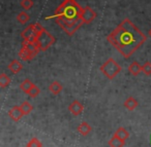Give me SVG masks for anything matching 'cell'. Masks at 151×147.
I'll list each match as a JSON object with an SVG mask.
<instances>
[{
  "instance_id": "obj_24",
  "label": "cell",
  "mask_w": 151,
  "mask_h": 147,
  "mask_svg": "<svg viewBox=\"0 0 151 147\" xmlns=\"http://www.w3.org/2000/svg\"><path fill=\"white\" fill-rule=\"evenodd\" d=\"M26 147H42V145L38 139L33 138L28 142V144L26 145Z\"/></svg>"
},
{
  "instance_id": "obj_1",
  "label": "cell",
  "mask_w": 151,
  "mask_h": 147,
  "mask_svg": "<svg viewBox=\"0 0 151 147\" xmlns=\"http://www.w3.org/2000/svg\"><path fill=\"white\" fill-rule=\"evenodd\" d=\"M107 39L124 58L128 59L146 42L147 36L129 19H124Z\"/></svg>"
},
{
  "instance_id": "obj_14",
  "label": "cell",
  "mask_w": 151,
  "mask_h": 147,
  "mask_svg": "<svg viewBox=\"0 0 151 147\" xmlns=\"http://www.w3.org/2000/svg\"><path fill=\"white\" fill-rule=\"evenodd\" d=\"M22 68H23V65H22V63L18 60H13L11 62V64L9 65V69L13 73H15V74L16 73H19L20 71L22 70Z\"/></svg>"
},
{
  "instance_id": "obj_13",
  "label": "cell",
  "mask_w": 151,
  "mask_h": 147,
  "mask_svg": "<svg viewBox=\"0 0 151 147\" xmlns=\"http://www.w3.org/2000/svg\"><path fill=\"white\" fill-rule=\"evenodd\" d=\"M138 105H139L138 101L132 97L127 98V99L125 100V102H124V107H125L126 109L130 110V111L136 109V108L138 107Z\"/></svg>"
},
{
  "instance_id": "obj_5",
  "label": "cell",
  "mask_w": 151,
  "mask_h": 147,
  "mask_svg": "<svg viewBox=\"0 0 151 147\" xmlns=\"http://www.w3.org/2000/svg\"><path fill=\"white\" fill-rule=\"evenodd\" d=\"M35 42L37 44L38 48H40V50L45 52L55 43V37L51 33H49L47 30H45L44 32H42V33L37 35Z\"/></svg>"
},
{
  "instance_id": "obj_27",
  "label": "cell",
  "mask_w": 151,
  "mask_h": 147,
  "mask_svg": "<svg viewBox=\"0 0 151 147\" xmlns=\"http://www.w3.org/2000/svg\"><path fill=\"white\" fill-rule=\"evenodd\" d=\"M33 28H34V30H35L36 33H37V35H38V34L42 33V32H44L45 30H46L44 27H42V24H40V23H35V24H33Z\"/></svg>"
},
{
  "instance_id": "obj_18",
  "label": "cell",
  "mask_w": 151,
  "mask_h": 147,
  "mask_svg": "<svg viewBox=\"0 0 151 147\" xmlns=\"http://www.w3.org/2000/svg\"><path fill=\"white\" fill-rule=\"evenodd\" d=\"M33 85H34V83L31 82V80H30V79L26 78V79H24V80L21 82V85H20V89H21L22 91L24 92V93L28 94L30 89H31V87H33Z\"/></svg>"
},
{
  "instance_id": "obj_25",
  "label": "cell",
  "mask_w": 151,
  "mask_h": 147,
  "mask_svg": "<svg viewBox=\"0 0 151 147\" xmlns=\"http://www.w3.org/2000/svg\"><path fill=\"white\" fill-rule=\"evenodd\" d=\"M142 71L146 75H151V63L146 62L142 65Z\"/></svg>"
},
{
  "instance_id": "obj_3",
  "label": "cell",
  "mask_w": 151,
  "mask_h": 147,
  "mask_svg": "<svg viewBox=\"0 0 151 147\" xmlns=\"http://www.w3.org/2000/svg\"><path fill=\"white\" fill-rule=\"evenodd\" d=\"M57 24L60 26V28L67 34L68 36H73L78 29L83 25L82 19L77 20H64V19H57L55 20Z\"/></svg>"
},
{
  "instance_id": "obj_8",
  "label": "cell",
  "mask_w": 151,
  "mask_h": 147,
  "mask_svg": "<svg viewBox=\"0 0 151 147\" xmlns=\"http://www.w3.org/2000/svg\"><path fill=\"white\" fill-rule=\"evenodd\" d=\"M68 110L73 115L78 116L83 112V110H84V106H83L82 104L78 101V100H75V101H73L70 104H69Z\"/></svg>"
},
{
  "instance_id": "obj_23",
  "label": "cell",
  "mask_w": 151,
  "mask_h": 147,
  "mask_svg": "<svg viewBox=\"0 0 151 147\" xmlns=\"http://www.w3.org/2000/svg\"><path fill=\"white\" fill-rule=\"evenodd\" d=\"M21 6L25 11H29L32 6H33V0H21Z\"/></svg>"
},
{
  "instance_id": "obj_10",
  "label": "cell",
  "mask_w": 151,
  "mask_h": 147,
  "mask_svg": "<svg viewBox=\"0 0 151 147\" xmlns=\"http://www.w3.org/2000/svg\"><path fill=\"white\" fill-rule=\"evenodd\" d=\"M9 117H11L13 120H15V121H18V120H20L22 117H23L24 113L22 112L20 106H15V107H13L9 111Z\"/></svg>"
},
{
  "instance_id": "obj_16",
  "label": "cell",
  "mask_w": 151,
  "mask_h": 147,
  "mask_svg": "<svg viewBox=\"0 0 151 147\" xmlns=\"http://www.w3.org/2000/svg\"><path fill=\"white\" fill-rule=\"evenodd\" d=\"M108 144L110 145V147H123L124 144H125V141L121 140V139H119L117 136L114 135V136L109 140Z\"/></svg>"
},
{
  "instance_id": "obj_11",
  "label": "cell",
  "mask_w": 151,
  "mask_h": 147,
  "mask_svg": "<svg viewBox=\"0 0 151 147\" xmlns=\"http://www.w3.org/2000/svg\"><path fill=\"white\" fill-rule=\"evenodd\" d=\"M141 71H142V66H141V64H139L138 62H132V64L128 66V72L132 75H134V76L139 75Z\"/></svg>"
},
{
  "instance_id": "obj_6",
  "label": "cell",
  "mask_w": 151,
  "mask_h": 147,
  "mask_svg": "<svg viewBox=\"0 0 151 147\" xmlns=\"http://www.w3.org/2000/svg\"><path fill=\"white\" fill-rule=\"evenodd\" d=\"M96 18V13L93 11L91 7L86 6L83 9L82 15H81V19H82L84 24H90L91 22H93Z\"/></svg>"
},
{
  "instance_id": "obj_4",
  "label": "cell",
  "mask_w": 151,
  "mask_h": 147,
  "mask_svg": "<svg viewBox=\"0 0 151 147\" xmlns=\"http://www.w3.org/2000/svg\"><path fill=\"white\" fill-rule=\"evenodd\" d=\"M99 70L103 72V74L109 79H113L116 77L121 71V66L114 60L113 58H110L101 66Z\"/></svg>"
},
{
  "instance_id": "obj_20",
  "label": "cell",
  "mask_w": 151,
  "mask_h": 147,
  "mask_svg": "<svg viewBox=\"0 0 151 147\" xmlns=\"http://www.w3.org/2000/svg\"><path fill=\"white\" fill-rule=\"evenodd\" d=\"M30 20V16L28 15L26 11H21L19 15L17 16V21L19 22L20 24H26L28 23Z\"/></svg>"
},
{
  "instance_id": "obj_12",
  "label": "cell",
  "mask_w": 151,
  "mask_h": 147,
  "mask_svg": "<svg viewBox=\"0 0 151 147\" xmlns=\"http://www.w3.org/2000/svg\"><path fill=\"white\" fill-rule=\"evenodd\" d=\"M19 57L21 58L22 61H29V60H31V59H33L34 57H35V55H33L31 52H29V50H26V48H22L19 52Z\"/></svg>"
},
{
  "instance_id": "obj_17",
  "label": "cell",
  "mask_w": 151,
  "mask_h": 147,
  "mask_svg": "<svg viewBox=\"0 0 151 147\" xmlns=\"http://www.w3.org/2000/svg\"><path fill=\"white\" fill-rule=\"evenodd\" d=\"M49 91L52 94H54V95H58V94H60L61 91H62V85H61L58 81H53V82L49 85Z\"/></svg>"
},
{
  "instance_id": "obj_26",
  "label": "cell",
  "mask_w": 151,
  "mask_h": 147,
  "mask_svg": "<svg viewBox=\"0 0 151 147\" xmlns=\"http://www.w3.org/2000/svg\"><path fill=\"white\" fill-rule=\"evenodd\" d=\"M40 89H38V87H36L35 85H33V87H31V89H30V91H29V93H28V95H29L31 98H35L36 96H37L38 94H40Z\"/></svg>"
},
{
  "instance_id": "obj_15",
  "label": "cell",
  "mask_w": 151,
  "mask_h": 147,
  "mask_svg": "<svg viewBox=\"0 0 151 147\" xmlns=\"http://www.w3.org/2000/svg\"><path fill=\"white\" fill-rule=\"evenodd\" d=\"M77 130H78V132L80 133L82 136H87V135L91 132V126L88 124V122L83 121V122H81L80 126H78Z\"/></svg>"
},
{
  "instance_id": "obj_21",
  "label": "cell",
  "mask_w": 151,
  "mask_h": 147,
  "mask_svg": "<svg viewBox=\"0 0 151 147\" xmlns=\"http://www.w3.org/2000/svg\"><path fill=\"white\" fill-rule=\"evenodd\" d=\"M20 108H21V110H22V112L24 113V115H27V114H29L30 112L32 111V105L29 103L28 101H25V102H23V103L20 105Z\"/></svg>"
},
{
  "instance_id": "obj_2",
  "label": "cell",
  "mask_w": 151,
  "mask_h": 147,
  "mask_svg": "<svg viewBox=\"0 0 151 147\" xmlns=\"http://www.w3.org/2000/svg\"><path fill=\"white\" fill-rule=\"evenodd\" d=\"M83 9L80 6L76 0H64L56 9L55 13L53 15L54 20L64 19V20H77L81 19Z\"/></svg>"
},
{
  "instance_id": "obj_7",
  "label": "cell",
  "mask_w": 151,
  "mask_h": 147,
  "mask_svg": "<svg viewBox=\"0 0 151 147\" xmlns=\"http://www.w3.org/2000/svg\"><path fill=\"white\" fill-rule=\"evenodd\" d=\"M21 36L23 38V40H29V41H35L37 38V33L35 32L33 28V24L29 25L25 30H23L21 33Z\"/></svg>"
},
{
  "instance_id": "obj_28",
  "label": "cell",
  "mask_w": 151,
  "mask_h": 147,
  "mask_svg": "<svg viewBox=\"0 0 151 147\" xmlns=\"http://www.w3.org/2000/svg\"><path fill=\"white\" fill-rule=\"evenodd\" d=\"M149 35H150V36H151V29H150V30H149Z\"/></svg>"
},
{
  "instance_id": "obj_22",
  "label": "cell",
  "mask_w": 151,
  "mask_h": 147,
  "mask_svg": "<svg viewBox=\"0 0 151 147\" xmlns=\"http://www.w3.org/2000/svg\"><path fill=\"white\" fill-rule=\"evenodd\" d=\"M9 83H11V78L5 73H2V74L0 75V87L4 89L7 85H9Z\"/></svg>"
},
{
  "instance_id": "obj_19",
  "label": "cell",
  "mask_w": 151,
  "mask_h": 147,
  "mask_svg": "<svg viewBox=\"0 0 151 147\" xmlns=\"http://www.w3.org/2000/svg\"><path fill=\"white\" fill-rule=\"evenodd\" d=\"M114 135H115V136H117L118 138L121 139V140H123V141H125L126 139L129 137V133H128L124 128H122V126H120V128L116 131Z\"/></svg>"
},
{
  "instance_id": "obj_9",
  "label": "cell",
  "mask_w": 151,
  "mask_h": 147,
  "mask_svg": "<svg viewBox=\"0 0 151 147\" xmlns=\"http://www.w3.org/2000/svg\"><path fill=\"white\" fill-rule=\"evenodd\" d=\"M22 48L28 50L33 55H35V56L38 54V52H40V48H38L35 41L33 42V41H29V40H23V41H22Z\"/></svg>"
},
{
  "instance_id": "obj_29",
  "label": "cell",
  "mask_w": 151,
  "mask_h": 147,
  "mask_svg": "<svg viewBox=\"0 0 151 147\" xmlns=\"http://www.w3.org/2000/svg\"><path fill=\"white\" fill-rule=\"evenodd\" d=\"M150 142H151V138H150Z\"/></svg>"
}]
</instances>
